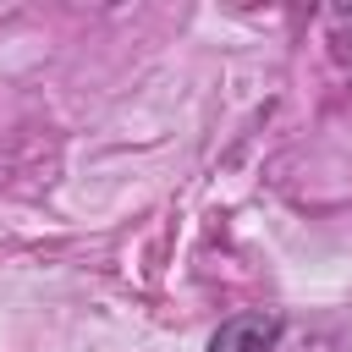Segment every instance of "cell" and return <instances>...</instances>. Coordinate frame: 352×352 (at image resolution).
I'll return each mask as SVG.
<instances>
[{"label":"cell","instance_id":"1","mask_svg":"<svg viewBox=\"0 0 352 352\" xmlns=\"http://www.w3.org/2000/svg\"><path fill=\"white\" fill-rule=\"evenodd\" d=\"M275 341H280V319L264 308H248L209 336V352H275Z\"/></svg>","mask_w":352,"mask_h":352}]
</instances>
